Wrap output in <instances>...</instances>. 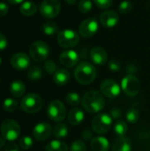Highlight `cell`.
I'll return each mask as SVG.
<instances>
[{
	"mask_svg": "<svg viewBox=\"0 0 150 151\" xmlns=\"http://www.w3.org/2000/svg\"><path fill=\"white\" fill-rule=\"evenodd\" d=\"M81 104L84 110L94 114L100 112L104 108L105 99L102 93L96 90H89L83 96Z\"/></svg>",
	"mask_w": 150,
	"mask_h": 151,
	"instance_id": "1",
	"label": "cell"
},
{
	"mask_svg": "<svg viewBox=\"0 0 150 151\" xmlns=\"http://www.w3.org/2000/svg\"><path fill=\"white\" fill-rule=\"evenodd\" d=\"M97 75L95 65L89 62H81L78 65L74 71V78L80 84L88 85L92 83Z\"/></svg>",
	"mask_w": 150,
	"mask_h": 151,
	"instance_id": "2",
	"label": "cell"
},
{
	"mask_svg": "<svg viewBox=\"0 0 150 151\" xmlns=\"http://www.w3.org/2000/svg\"><path fill=\"white\" fill-rule=\"evenodd\" d=\"M42 99L39 95L31 93L26 95L22 98L20 102V108L23 111L28 114H34L42 109Z\"/></svg>",
	"mask_w": 150,
	"mask_h": 151,
	"instance_id": "3",
	"label": "cell"
},
{
	"mask_svg": "<svg viewBox=\"0 0 150 151\" xmlns=\"http://www.w3.org/2000/svg\"><path fill=\"white\" fill-rule=\"evenodd\" d=\"M112 118L107 113H100L94 117L91 127L94 133L97 134H104L109 132L112 126Z\"/></svg>",
	"mask_w": 150,
	"mask_h": 151,
	"instance_id": "4",
	"label": "cell"
},
{
	"mask_svg": "<svg viewBox=\"0 0 150 151\" xmlns=\"http://www.w3.org/2000/svg\"><path fill=\"white\" fill-rule=\"evenodd\" d=\"M57 43L65 49L75 47L80 42L79 34L72 29H64L57 34Z\"/></svg>",
	"mask_w": 150,
	"mask_h": 151,
	"instance_id": "5",
	"label": "cell"
},
{
	"mask_svg": "<svg viewBox=\"0 0 150 151\" xmlns=\"http://www.w3.org/2000/svg\"><path fill=\"white\" fill-rule=\"evenodd\" d=\"M1 134L6 141L13 142L18 139L20 134V127L19 124L13 119H5L1 124Z\"/></svg>",
	"mask_w": 150,
	"mask_h": 151,
	"instance_id": "6",
	"label": "cell"
},
{
	"mask_svg": "<svg viewBox=\"0 0 150 151\" xmlns=\"http://www.w3.org/2000/svg\"><path fill=\"white\" fill-rule=\"evenodd\" d=\"M29 54L31 58L35 62H43L50 54L49 45L43 41H36L29 47Z\"/></svg>",
	"mask_w": 150,
	"mask_h": 151,
	"instance_id": "7",
	"label": "cell"
},
{
	"mask_svg": "<svg viewBox=\"0 0 150 151\" xmlns=\"http://www.w3.org/2000/svg\"><path fill=\"white\" fill-rule=\"evenodd\" d=\"M47 115L49 119L55 122H61L66 117V108L60 100L51 101L47 108Z\"/></svg>",
	"mask_w": 150,
	"mask_h": 151,
	"instance_id": "8",
	"label": "cell"
},
{
	"mask_svg": "<svg viewBox=\"0 0 150 151\" xmlns=\"http://www.w3.org/2000/svg\"><path fill=\"white\" fill-rule=\"evenodd\" d=\"M121 88L126 96L133 97L139 94L141 90V82L135 75L127 74L121 81Z\"/></svg>",
	"mask_w": 150,
	"mask_h": 151,
	"instance_id": "9",
	"label": "cell"
},
{
	"mask_svg": "<svg viewBox=\"0 0 150 151\" xmlns=\"http://www.w3.org/2000/svg\"><path fill=\"white\" fill-rule=\"evenodd\" d=\"M61 10L59 0H43L40 5L41 14L47 19L56 18Z\"/></svg>",
	"mask_w": 150,
	"mask_h": 151,
	"instance_id": "10",
	"label": "cell"
},
{
	"mask_svg": "<svg viewBox=\"0 0 150 151\" xmlns=\"http://www.w3.org/2000/svg\"><path fill=\"white\" fill-rule=\"evenodd\" d=\"M100 89H101V93L104 96H106L110 99L118 97L121 91V88H120L119 84L112 79L104 80L101 83Z\"/></svg>",
	"mask_w": 150,
	"mask_h": 151,
	"instance_id": "11",
	"label": "cell"
},
{
	"mask_svg": "<svg viewBox=\"0 0 150 151\" xmlns=\"http://www.w3.org/2000/svg\"><path fill=\"white\" fill-rule=\"evenodd\" d=\"M99 28V24L95 19L90 18L83 20L79 27V34L85 38H90L94 36Z\"/></svg>",
	"mask_w": 150,
	"mask_h": 151,
	"instance_id": "12",
	"label": "cell"
},
{
	"mask_svg": "<svg viewBox=\"0 0 150 151\" xmlns=\"http://www.w3.org/2000/svg\"><path fill=\"white\" fill-rule=\"evenodd\" d=\"M53 130L51 126L47 122L38 123L33 129V136L38 142H44L48 140Z\"/></svg>",
	"mask_w": 150,
	"mask_h": 151,
	"instance_id": "13",
	"label": "cell"
},
{
	"mask_svg": "<svg viewBox=\"0 0 150 151\" xmlns=\"http://www.w3.org/2000/svg\"><path fill=\"white\" fill-rule=\"evenodd\" d=\"M80 57L78 53L73 50H64L59 56L60 63L65 67H73L79 62Z\"/></svg>",
	"mask_w": 150,
	"mask_h": 151,
	"instance_id": "14",
	"label": "cell"
},
{
	"mask_svg": "<svg viewBox=\"0 0 150 151\" xmlns=\"http://www.w3.org/2000/svg\"><path fill=\"white\" fill-rule=\"evenodd\" d=\"M11 65L16 70H25L30 65V58L22 52L16 53L11 58Z\"/></svg>",
	"mask_w": 150,
	"mask_h": 151,
	"instance_id": "15",
	"label": "cell"
},
{
	"mask_svg": "<svg viewBox=\"0 0 150 151\" xmlns=\"http://www.w3.org/2000/svg\"><path fill=\"white\" fill-rule=\"evenodd\" d=\"M118 14L114 11H105L100 15V23L107 28L114 27L118 22Z\"/></svg>",
	"mask_w": 150,
	"mask_h": 151,
	"instance_id": "16",
	"label": "cell"
},
{
	"mask_svg": "<svg viewBox=\"0 0 150 151\" xmlns=\"http://www.w3.org/2000/svg\"><path fill=\"white\" fill-rule=\"evenodd\" d=\"M89 57L91 61L97 65H103L108 60V54L102 47H94L90 50Z\"/></svg>",
	"mask_w": 150,
	"mask_h": 151,
	"instance_id": "17",
	"label": "cell"
},
{
	"mask_svg": "<svg viewBox=\"0 0 150 151\" xmlns=\"http://www.w3.org/2000/svg\"><path fill=\"white\" fill-rule=\"evenodd\" d=\"M112 151H131L132 142L126 136H118L111 144Z\"/></svg>",
	"mask_w": 150,
	"mask_h": 151,
	"instance_id": "18",
	"label": "cell"
},
{
	"mask_svg": "<svg viewBox=\"0 0 150 151\" xmlns=\"http://www.w3.org/2000/svg\"><path fill=\"white\" fill-rule=\"evenodd\" d=\"M90 149L92 151H108L110 142L103 136H95L90 141Z\"/></svg>",
	"mask_w": 150,
	"mask_h": 151,
	"instance_id": "19",
	"label": "cell"
},
{
	"mask_svg": "<svg viewBox=\"0 0 150 151\" xmlns=\"http://www.w3.org/2000/svg\"><path fill=\"white\" fill-rule=\"evenodd\" d=\"M53 81L57 86H65L70 81V73L64 68L57 69L53 74Z\"/></svg>",
	"mask_w": 150,
	"mask_h": 151,
	"instance_id": "20",
	"label": "cell"
},
{
	"mask_svg": "<svg viewBox=\"0 0 150 151\" xmlns=\"http://www.w3.org/2000/svg\"><path fill=\"white\" fill-rule=\"evenodd\" d=\"M84 119V112L80 108H73L69 111L68 121L72 126L80 125Z\"/></svg>",
	"mask_w": 150,
	"mask_h": 151,
	"instance_id": "21",
	"label": "cell"
},
{
	"mask_svg": "<svg viewBox=\"0 0 150 151\" xmlns=\"http://www.w3.org/2000/svg\"><path fill=\"white\" fill-rule=\"evenodd\" d=\"M26 91V86L21 81H14L10 85V92L14 97H21Z\"/></svg>",
	"mask_w": 150,
	"mask_h": 151,
	"instance_id": "22",
	"label": "cell"
},
{
	"mask_svg": "<svg viewBox=\"0 0 150 151\" xmlns=\"http://www.w3.org/2000/svg\"><path fill=\"white\" fill-rule=\"evenodd\" d=\"M19 12L25 16L34 15L37 12V5L33 2H24L19 7Z\"/></svg>",
	"mask_w": 150,
	"mask_h": 151,
	"instance_id": "23",
	"label": "cell"
},
{
	"mask_svg": "<svg viewBox=\"0 0 150 151\" xmlns=\"http://www.w3.org/2000/svg\"><path fill=\"white\" fill-rule=\"evenodd\" d=\"M45 149L47 151H68V146L62 141L53 140L46 145Z\"/></svg>",
	"mask_w": 150,
	"mask_h": 151,
	"instance_id": "24",
	"label": "cell"
},
{
	"mask_svg": "<svg viewBox=\"0 0 150 151\" xmlns=\"http://www.w3.org/2000/svg\"><path fill=\"white\" fill-rule=\"evenodd\" d=\"M53 134L57 139L65 138L68 135V127L64 123H59L55 126L53 129Z\"/></svg>",
	"mask_w": 150,
	"mask_h": 151,
	"instance_id": "25",
	"label": "cell"
},
{
	"mask_svg": "<svg viewBox=\"0 0 150 151\" xmlns=\"http://www.w3.org/2000/svg\"><path fill=\"white\" fill-rule=\"evenodd\" d=\"M42 31L46 35L51 36L56 34H58V27L53 21H47L42 25Z\"/></svg>",
	"mask_w": 150,
	"mask_h": 151,
	"instance_id": "26",
	"label": "cell"
},
{
	"mask_svg": "<svg viewBox=\"0 0 150 151\" xmlns=\"http://www.w3.org/2000/svg\"><path fill=\"white\" fill-rule=\"evenodd\" d=\"M42 71L38 65H33L27 71V77L32 81H39L42 78Z\"/></svg>",
	"mask_w": 150,
	"mask_h": 151,
	"instance_id": "27",
	"label": "cell"
},
{
	"mask_svg": "<svg viewBox=\"0 0 150 151\" xmlns=\"http://www.w3.org/2000/svg\"><path fill=\"white\" fill-rule=\"evenodd\" d=\"M128 131L127 123L124 120H118L114 125V132L118 136H126Z\"/></svg>",
	"mask_w": 150,
	"mask_h": 151,
	"instance_id": "28",
	"label": "cell"
},
{
	"mask_svg": "<svg viewBox=\"0 0 150 151\" xmlns=\"http://www.w3.org/2000/svg\"><path fill=\"white\" fill-rule=\"evenodd\" d=\"M140 119V112L137 109L131 108L126 113V119L130 124H135Z\"/></svg>",
	"mask_w": 150,
	"mask_h": 151,
	"instance_id": "29",
	"label": "cell"
},
{
	"mask_svg": "<svg viewBox=\"0 0 150 151\" xmlns=\"http://www.w3.org/2000/svg\"><path fill=\"white\" fill-rule=\"evenodd\" d=\"M65 101L71 106H77L81 103L80 96L76 92H71V93L67 94L65 96Z\"/></svg>",
	"mask_w": 150,
	"mask_h": 151,
	"instance_id": "30",
	"label": "cell"
},
{
	"mask_svg": "<svg viewBox=\"0 0 150 151\" xmlns=\"http://www.w3.org/2000/svg\"><path fill=\"white\" fill-rule=\"evenodd\" d=\"M3 107H4V111H6L8 112L15 111L18 108V102L11 98H6L3 103Z\"/></svg>",
	"mask_w": 150,
	"mask_h": 151,
	"instance_id": "31",
	"label": "cell"
},
{
	"mask_svg": "<svg viewBox=\"0 0 150 151\" xmlns=\"http://www.w3.org/2000/svg\"><path fill=\"white\" fill-rule=\"evenodd\" d=\"M78 9L83 14L89 12L92 9V0H80Z\"/></svg>",
	"mask_w": 150,
	"mask_h": 151,
	"instance_id": "32",
	"label": "cell"
},
{
	"mask_svg": "<svg viewBox=\"0 0 150 151\" xmlns=\"http://www.w3.org/2000/svg\"><path fill=\"white\" fill-rule=\"evenodd\" d=\"M133 9V4L128 0H124L118 6V12L121 14H127Z\"/></svg>",
	"mask_w": 150,
	"mask_h": 151,
	"instance_id": "33",
	"label": "cell"
},
{
	"mask_svg": "<svg viewBox=\"0 0 150 151\" xmlns=\"http://www.w3.org/2000/svg\"><path fill=\"white\" fill-rule=\"evenodd\" d=\"M19 146L22 150H28L33 146V140L30 136H23L19 141Z\"/></svg>",
	"mask_w": 150,
	"mask_h": 151,
	"instance_id": "34",
	"label": "cell"
},
{
	"mask_svg": "<svg viewBox=\"0 0 150 151\" xmlns=\"http://www.w3.org/2000/svg\"><path fill=\"white\" fill-rule=\"evenodd\" d=\"M70 151H87V146L80 140L74 141L70 147Z\"/></svg>",
	"mask_w": 150,
	"mask_h": 151,
	"instance_id": "35",
	"label": "cell"
},
{
	"mask_svg": "<svg viewBox=\"0 0 150 151\" xmlns=\"http://www.w3.org/2000/svg\"><path fill=\"white\" fill-rule=\"evenodd\" d=\"M44 69L49 74H54L57 72V65L54 61L48 60L44 63Z\"/></svg>",
	"mask_w": 150,
	"mask_h": 151,
	"instance_id": "36",
	"label": "cell"
},
{
	"mask_svg": "<svg viewBox=\"0 0 150 151\" xmlns=\"http://www.w3.org/2000/svg\"><path fill=\"white\" fill-rule=\"evenodd\" d=\"M112 1L113 0H93V2L95 3V4L100 8V9H108L109 7L111 6L112 4Z\"/></svg>",
	"mask_w": 150,
	"mask_h": 151,
	"instance_id": "37",
	"label": "cell"
},
{
	"mask_svg": "<svg viewBox=\"0 0 150 151\" xmlns=\"http://www.w3.org/2000/svg\"><path fill=\"white\" fill-rule=\"evenodd\" d=\"M108 67L111 72H118L121 69V63L117 59H111L108 63Z\"/></svg>",
	"mask_w": 150,
	"mask_h": 151,
	"instance_id": "38",
	"label": "cell"
},
{
	"mask_svg": "<svg viewBox=\"0 0 150 151\" xmlns=\"http://www.w3.org/2000/svg\"><path fill=\"white\" fill-rule=\"evenodd\" d=\"M110 115L111 116V118L113 119H118L119 118H121L122 116V111L121 109L116 107V108H112L110 111Z\"/></svg>",
	"mask_w": 150,
	"mask_h": 151,
	"instance_id": "39",
	"label": "cell"
},
{
	"mask_svg": "<svg viewBox=\"0 0 150 151\" xmlns=\"http://www.w3.org/2000/svg\"><path fill=\"white\" fill-rule=\"evenodd\" d=\"M81 136H82V138H83L84 140H86V141H91V140L94 138L93 133H92V131L89 130V129L84 130V131L82 132V134H81Z\"/></svg>",
	"mask_w": 150,
	"mask_h": 151,
	"instance_id": "40",
	"label": "cell"
},
{
	"mask_svg": "<svg viewBox=\"0 0 150 151\" xmlns=\"http://www.w3.org/2000/svg\"><path fill=\"white\" fill-rule=\"evenodd\" d=\"M4 151H19V148L16 143L10 142V143H7L5 145Z\"/></svg>",
	"mask_w": 150,
	"mask_h": 151,
	"instance_id": "41",
	"label": "cell"
},
{
	"mask_svg": "<svg viewBox=\"0 0 150 151\" xmlns=\"http://www.w3.org/2000/svg\"><path fill=\"white\" fill-rule=\"evenodd\" d=\"M9 7L5 3H0V17H4L8 13Z\"/></svg>",
	"mask_w": 150,
	"mask_h": 151,
	"instance_id": "42",
	"label": "cell"
},
{
	"mask_svg": "<svg viewBox=\"0 0 150 151\" xmlns=\"http://www.w3.org/2000/svg\"><path fill=\"white\" fill-rule=\"evenodd\" d=\"M6 46H7V39L2 33H0V50H4Z\"/></svg>",
	"mask_w": 150,
	"mask_h": 151,
	"instance_id": "43",
	"label": "cell"
},
{
	"mask_svg": "<svg viewBox=\"0 0 150 151\" xmlns=\"http://www.w3.org/2000/svg\"><path fill=\"white\" fill-rule=\"evenodd\" d=\"M126 72L128 73L127 74H132V75H133V73H135L137 72V67H136V65H127V67H126Z\"/></svg>",
	"mask_w": 150,
	"mask_h": 151,
	"instance_id": "44",
	"label": "cell"
},
{
	"mask_svg": "<svg viewBox=\"0 0 150 151\" xmlns=\"http://www.w3.org/2000/svg\"><path fill=\"white\" fill-rule=\"evenodd\" d=\"M5 139L4 138H3V137H0V149H2V148H4V147H5V145H6V143H5Z\"/></svg>",
	"mask_w": 150,
	"mask_h": 151,
	"instance_id": "45",
	"label": "cell"
},
{
	"mask_svg": "<svg viewBox=\"0 0 150 151\" xmlns=\"http://www.w3.org/2000/svg\"><path fill=\"white\" fill-rule=\"evenodd\" d=\"M24 0H8V2L11 4H19L20 3H22Z\"/></svg>",
	"mask_w": 150,
	"mask_h": 151,
	"instance_id": "46",
	"label": "cell"
},
{
	"mask_svg": "<svg viewBox=\"0 0 150 151\" xmlns=\"http://www.w3.org/2000/svg\"><path fill=\"white\" fill-rule=\"evenodd\" d=\"M65 2L66 3V4H74L76 2H77V0H65Z\"/></svg>",
	"mask_w": 150,
	"mask_h": 151,
	"instance_id": "47",
	"label": "cell"
},
{
	"mask_svg": "<svg viewBox=\"0 0 150 151\" xmlns=\"http://www.w3.org/2000/svg\"><path fill=\"white\" fill-rule=\"evenodd\" d=\"M1 64H2V58H0V65H1Z\"/></svg>",
	"mask_w": 150,
	"mask_h": 151,
	"instance_id": "48",
	"label": "cell"
}]
</instances>
